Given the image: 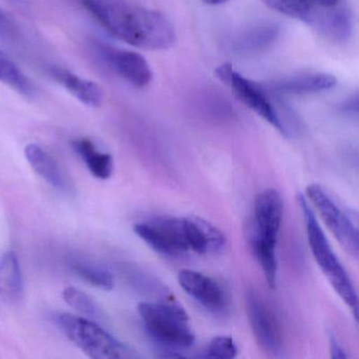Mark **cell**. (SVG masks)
I'll return each mask as SVG.
<instances>
[{"mask_svg": "<svg viewBox=\"0 0 359 359\" xmlns=\"http://www.w3.org/2000/svg\"><path fill=\"white\" fill-rule=\"evenodd\" d=\"M138 313L149 335L161 346L188 348L195 342V334L189 325L184 308L175 302H142Z\"/></svg>", "mask_w": 359, "mask_h": 359, "instance_id": "cell-5", "label": "cell"}, {"mask_svg": "<svg viewBox=\"0 0 359 359\" xmlns=\"http://www.w3.org/2000/svg\"><path fill=\"white\" fill-rule=\"evenodd\" d=\"M140 238L157 253L167 256H182L191 251L187 241L184 218L155 217L134 226Z\"/></svg>", "mask_w": 359, "mask_h": 359, "instance_id": "cell-9", "label": "cell"}, {"mask_svg": "<svg viewBox=\"0 0 359 359\" xmlns=\"http://www.w3.org/2000/svg\"><path fill=\"white\" fill-rule=\"evenodd\" d=\"M278 13L295 18L321 36L344 43L352 36L353 15L346 0H262Z\"/></svg>", "mask_w": 359, "mask_h": 359, "instance_id": "cell-2", "label": "cell"}, {"mask_svg": "<svg viewBox=\"0 0 359 359\" xmlns=\"http://www.w3.org/2000/svg\"><path fill=\"white\" fill-rule=\"evenodd\" d=\"M24 294V280L20 260L14 252H7L0 258V297L18 302Z\"/></svg>", "mask_w": 359, "mask_h": 359, "instance_id": "cell-18", "label": "cell"}, {"mask_svg": "<svg viewBox=\"0 0 359 359\" xmlns=\"http://www.w3.org/2000/svg\"><path fill=\"white\" fill-rule=\"evenodd\" d=\"M0 83H5L25 96L34 94V87L30 79L3 51H0Z\"/></svg>", "mask_w": 359, "mask_h": 359, "instance_id": "cell-20", "label": "cell"}, {"mask_svg": "<svg viewBox=\"0 0 359 359\" xmlns=\"http://www.w3.org/2000/svg\"><path fill=\"white\" fill-rule=\"evenodd\" d=\"M280 33L281 28L277 22L262 20L237 33L233 37L231 48L238 55H257L274 46Z\"/></svg>", "mask_w": 359, "mask_h": 359, "instance_id": "cell-13", "label": "cell"}, {"mask_svg": "<svg viewBox=\"0 0 359 359\" xmlns=\"http://www.w3.org/2000/svg\"><path fill=\"white\" fill-rule=\"evenodd\" d=\"M215 74L222 83L231 88L239 102L268 121L283 135L287 136V129L281 118L280 112L273 104L274 102L266 93V88L239 74L231 64H224L218 67Z\"/></svg>", "mask_w": 359, "mask_h": 359, "instance_id": "cell-7", "label": "cell"}, {"mask_svg": "<svg viewBox=\"0 0 359 359\" xmlns=\"http://www.w3.org/2000/svg\"><path fill=\"white\" fill-rule=\"evenodd\" d=\"M340 111L348 115H357L358 113V95L355 94L340 106Z\"/></svg>", "mask_w": 359, "mask_h": 359, "instance_id": "cell-25", "label": "cell"}, {"mask_svg": "<svg viewBox=\"0 0 359 359\" xmlns=\"http://www.w3.org/2000/svg\"><path fill=\"white\" fill-rule=\"evenodd\" d=\"M205 3H207L208 5H212V6H217V5H222V4L226 3V1H229V0H203Z\"/></svg>", "mask_w": 359, "mask_h": 359, "instance_id": "cell-27", "label": "cell"}, {"mask_svg": "<svg viewBox=\"0 0 359 359\" xmlns=\"http://www.w3.org/2000/svg\"><path fill=\"white\" fill-rule=\"evenodd\" d=\"M65 302L74 309L76 312L81 313L83 316L98 318L100 317V308L97 304L90 298L87 294L74 287H68L62 292Z\"/></svg>", "mask_w": 359, "mask_h": 359, "instance_id": "cell-22", "label": "cell"}, {"mask_svg": "<svg viewBox=\"0 0 359 359\" xmlns=\"http://www.w3.org/2000/svg\"><path fill=\"white\" fill-rule=\"evenodd\" d=\"M60 331L86 355L95 359L133 358L135 355L106 330L83 317L60 314L56 317Z\"/></svg>", "mask_w": 359, "mask_h": 359, "instance_id": "cell-6", "label": "cell"}, {"mask_svg": "<svg viewBox=\"0 0 359 359\" xmlns=\"http://www.w3.org/2000/svg\"><path fill=\"white\" fill-rule=\"evenodd\" d=\"M330 352H331L332 358L344 359L348 357L335 336L333 335L330 337Z\"/></svg>", "mask_w": 359, "mask_h": 359, "instance_id": "cell-26", "label": "cell"}, {"mask_svg": "<svg viewBox=\"0 0 359 359\" xmlns=\"http://www.w3.org/2000/svg\"><path fill=\"white\" fill-rule=\"evenodd\" d=\"M96 51L113 72L133 87L142 89L152 81V70L142 54L102 43L96 46Z\"/></svg>", "mask_w": 359, "mask_h": 359, "instance_id": "cell-11", "label": "cell"}, {"mask_svg": "<svg viewBox=\"0 0 359 359\" xmlns=\"http://www.w3.org/2000/svg\"><path fill=\"white\" fill-rule=\"evenodd\" d=\"M178 281L191 297L210 312L222 314L228 310V293L216 279L197 271L182 270Z\"/></svg>", "mask_w": 359, "mask_h": 359, "instance_id": "cell-12", "label": "cell"}, {"mask_svg": "<svg viewBox=\"0 0 359 359\" xmlns=\"http://www.w3.org/2000/svg\"><path fill=\"white\" fill-rule=\"evenodd\" d=\"M306 194L325 226L331 231L340 245L346 250V253L354 258H358V229L356 224H353L348 214L340 209L339 205L319 184H312L306 187Z\"/></svg>", "mask_w": 359, "mask_h": 359, "instance_id": "cell-8", "label": "cell"}, {"mask_svg": "<svg viewBox=\"0 0 359 359\" xmlns=\"http://www.w3.org/2000/svg\"><path fill=\"white\" fill-rule=\"evenodd\" d=\"M336 77L327 73H306L273 81L268 89L274 93L304 95L319 93L335 87Z\"/></svg>", "mask_w": 359, "mask_h": 359, "instance_id": "cell-15", "label": "cell"}, {"mask_svg": "<svg viewBox=\"0 0 359 359\" xmlns=\"http://www.w3.org/2000/svg\"><path fill=\"white\" fill-rule=\"evenodd\" d=\"M238 354V348L232 337L217 336L213 338L203 351V356L208 358L231 359Z\"/></svg>", "mask_w": 359, "mask_h": 359, "instance_id": "cell-23", "label": "cell"}, {"mask_svg": "<svg viewBox=\"0 0 359 359\" xmlns=\"http://www.w3.org/2000/svg\"><path fill=\"white\" fill-rule=\"evenodd\" d=\"M0 37L9 41L18 37V26L3 9H0Z\"/></svg>", "mask_w": 359, "mask_h": 359, "instance_id": "cell-24", "label": "cell"}, {"mask_svg": "<svg viewBox=\"0 0 359 359\" xmlns=\"http://www.w3.org/2000/svg\"><path fill=\"white\" fill-rule=\"evenodd\" d=\"M187 241L191 251L201 255L217 254L226 247V237L219 229L197 216L184 217Z\"/></svg>", "mask_w": 359, "mask_h": 359, "instance_id": "cell-14", "label": "cell"}, {"mask_svg": "<svg viewBox=\"0 0 359 359\" xmlns=\"http://www.w3.org/2000/svg\"><path fill=\"white\" fill-rule=\"evenodd\" d=\"M25 154L31 167L46 182L58 190H66L68 182L57 161L39 144H31L25 149Z\"/></svg>", "mask_w": 359, "mask_h": 359, "instance_id": "cell-17", "label": "cell"}, {"mask_svg": "<svg viewBox=\"0 0 359 359\" xmlns=\"http://www.w3.org/2000/svg\"><path fill=\"white\" fill-rule=\"evenodd\" d=\"M79 3L109 34L132 47L163 51L175 43L173 25L154 10L127 0H79Z\"/></svg>", "mask_w": 359, "mask_h": 359, "instance_id": "cell-1", "label": "cell"}, {"mask_svg": "<svg viewBox=\"0 0 359 359\" xmlns=\"http://www.w3.org/2000/svg\"><path fill=\"white\" fill-rule=\"evenodd\" d=\"M50 73L54 81L86 106L97 108L104 102V92L98 83L60 67H53Z\"/></svg>", "mask_w": 359, "mask_h": 359, "instance_id": "cell-16", "label": "cell"}, {"mask_svg": "<svg viewBox=\"0 0 359 359\" xmlns=\"http://www.w3.org/2000/svg\"><path fill=\"white\" fill-rule=\"evenodd\" d=\"M283 213V199L274 189H266L256 196L251 245L272 289L277 283L276 245Z\"/></svg>", "mask_w": 359, "mask_h": 359, "instance_id": "cell-3", "label": "cell"}, {"mask_svg": "<svg viewBox=\"0 0 359 359\" xmlns=\"http://www.w3.org/2000/svg\"><path fill=\"white\" fill-rule=\"evenodd\" d=\"M298 205L304 215V226L308 235L309 245L315 260L323 271L327 281L344 304L353 311L355 318L358 317V297L356 290L346 269L334 253L314 212L302 195L298 194Z\"/></svg>", "mask_w": 359, "mask_h": 359, "instance_id": "cell-4", "label": "cell"}, {"mask_svg": "<svg viewBox=\"0 0 359 359\" xmlns=\"http://www.w3.org/2000/svg\"><path fill=\"white\" fill-rule=\"evenodd\" d=\"M75 151L83 158L92 175L100 180H108L113 172V158L108 153L100 152L95 144L88 138L73 142Z\"/></svg>", "mask_w": 359, "mask_h": 359, "instance_id": "cell-19", "label": "cell"}, {"mask_svg": "<svg viewBox=\"0 0 359 359\" xmlns=\"http://www.w3.org/2000/svg\"><path fill=\"white\" fill-rule=\"evenodd\" d=\"M72 269L77 276L81 277L83 280L87 281L93 287L104 291H110L114 287V277L104 269L81 262L72 264Z\"/></svg>", "mask_w": 359, "mask_h": 359, "instance_id": "cell-21", "label": "cell"}, {"mask_svg": "<svg viewBox=\"0 0 359 359\" xmlns=\"http://www.w3.org/2000/svg\"><path fill=\"white\" fill-rule=\"evenodd\" d=\"M245 304L256 341L269 354L278 356L283 352V337L276 315L254 292H248Z\"/></svg>", "mask_w": 359, "mask_h": 359, "instance_id": "cell-10", "label": "cell"}]
</instances>
